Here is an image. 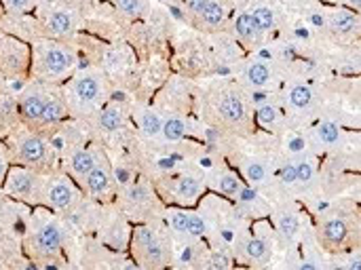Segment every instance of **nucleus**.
Wrapping results in <instances>:
<instances>
[{
  "label": "nucleus",
  "instance_id": "nucleus-1",
  "mask_svg": "<svg viewBox=\"0 0 361 270\" xmlns=\"http://www.w3.org/2000/svg\"><path fill=\"white\" fill-rule=\"evenodd\" d=\"M76 66L74 51L57 40H36L32 44V63L30 70L40 80L57 82L70 76Z\"/></svg>",
  "mask_w": 361,
  "mask_h": 270
},
{
  "label": "nucleus",
  "instance_id": "nucleus-2",
  "mask_svg": "<svg viewBox=\"0 0 361 270\" xmlns=\"http://www.w3.org/2000/svg\"><path fill=\"white\" fill-rule=\"evenodd\" d=\"M2 188L8 197L23 201V203H32L38 205L42 203V188H44V178L40 176V171L30 169V167H8L6 178L2 182Z\"/></svg>",
  "mask_w": 361,
  "mask_h": 270
},
{
  "label": "nucleus",
  "instance_id": "nucleus-3",
  "mask_svg": "<svg viewBox=\"0 0 361 270\" xmlns=\"http://www.w3.org/2000/svg\"><path fill=\"white\" fill-rule=\"evenodd\" d=\"M30 63L32 49L23 40L0 32V70L6 76H25L30 72Z\"/></svg>",
  "mask_w": 361,
  "mask_h": 270
},
{
  "label": "nucleus",
  "instance_id": "nucleus-4",
  "mask_svg": "<svg viewBox=\"0 0 361 270\" xmlns=\"http://www.w3.org/2000/svg\"><path fill=\"white\" fill-rule=\"evenodd\" d=\"M15 154H17V159H19V163L23 167L36 169V171L47 169L51 165V159H53V152H51L49 144L36 133L19 135L17 144H15Z\"/></svg>",
  "mask_w": 361,
  "mask_h": 270
},
{
  "label": "nucleus",
  "instance_id": "nucleus-5",
  "mask_svg": "<svg viewBox=\"0 0 361 270\" xmlns=\"http://www.w3.org/2000/svg\"><path fill=\"white\" fill-rule=\"evenodd\" d=\"M63 239L66 233L61 228V224L53 218L47 216L42 220H38L34 224V233H32V247L38 256H55L59 254V250L63 247Z\"/></svg>",
  "mask_w": 361,
  "mask_h": 270
},
{
  "label": "nucleus",
  "instance_id": "nucleus-6",
  "mask_svg": "<svg viewBox=\"0 0 361 270\" xmlns=\"http://www.w3.org/2000/svg\"><path fill=\"white\" fill-rule=\"evenodd\" d=\"M78 201V188L68 176H53L44 180L42 188V203L51 209L63 211L70 209Z\"/></svg>",
  "mask_w": 361,
  "mask_h": 270
},
{
  "label": "nucleus",
  "instance_id": "nucleus-7",
  "mask_svg": "<svg viewBox=\"0 0 361 270\" xmlns=\"http://www.w3.org/2000/svg\"><path fill=\"white\" fill-rule=\"evenodd\" d=\"M133 256H137L142 266H163L165 264V247L157 239V235L150 228H135L133 233Z\"/></svg>",
  "mask_w": 361,
  "mask_h": 270
},
{
  "label": "nucleus",
  "instance_id": "nucleus-8",
  "mask_svg": "<svg viewBox=\"0 0 361 270\" xmlns=\"http://www.w3.org/2000/svg\"><path fill=\"white\" fill-rule=\"evenodd\" d=\"M104 91H106L104 80H102V76L95 74V72H80V74L74 76L72 82H70V95H72L74 102H76L78 106H82V108H85V106L91 108V106L99 104L102 97H104Z\"/></svg>",
  "mask_w": 361,
  "mask_h": 270
},
{
  "label": "nucleus",
  "instance_id": "nucleus-9",
  "mask_svg": "<svg viewBox=\"0 0 361 270\" xmlns=\"http://www.w3.org/2000/svg\"><path fill=\"white\" fill-rule=\"evenodd\" d=\"M42 21L55 36H72L76 30V15L66 4H49L42 13Z\"/></svg>",
  "mask_w": 361,
  "mask_h": 270
},
{
  "label": "nucleus",
  "instance_id": "nucleus-10",
  "mask_svg": "<svg viewBox=\"0 0 361 270\" xmlns=\"http://www.w3.org/2000/svg\"><path fill=\"white\" fill-rule=\"evenodd\" d=\"M44 102H47V95L32 89V91H25L19 102H17V108H19V118L27 125H42V112H44Z\"/></svg>",
  "mask_w": 361,
  "mask_h": 270
},
{
  "label": "nucleus",
  "instance_id": "nucleus-11",
  "mask_svg": "<svg viewBox=\"0 0 361 270\" xmlns=\"http://www.w3.org/2000/svg\"><path fill=\"white\" fill-rule=\"evenodd\" d=\"M82 184H85V190H87L91 197H95V199H106V197L110 195V190H112V178H110V171H108L106 163H102V161L97 159L95 167L89 171V176L85 178Z\"/></svg>",
  "mask_w": 361,
  "mask_h": 270
},
{
  "label": "nucleus",
  "instance_id": "nucleus-12",
  "mask_svg": "<svg viewBox=\"0 0 361 270\" xmlns=\"http://www.w3.org/2000/svg\"><path fill=\"white\" fill-rule=\"evenodd\" d=\"M97 157L87 150V148H78L70 154V173L72 178H76L78 182H85V178L89 176V171L95 167Z\"/></svg>",
  "mask_w": 361,
  "mask_h": 270
},
{
  "label": "nucleus",
  "instance_id": "nucleus-13",
  "mask_svg": "<svg viewBox=\"0 0 361 270\" xmlns=\"http://www.w3.org/2000/svg\"><path fill=\"white\" fill-rule=\"evenodd\" d=\"M220 114H222L224 121H228V123H243L245 116H247L245 102H243L237 93H228V95H224L222 102H220Z\"/></svg>",
  "mask_w": 361,
  "mask_h": 270
},
{
  "label": "nucleus",
  "instance_id": "nucleus-14",
  "mask_svg": "<svg viewBox=\"0 0 361 270\" xmlns=\"http://www.w3.org/2000/svg\"><path fill=\"white\" fill-rule=\"evenodd\" d=\"M66 114H68L66 104L59 97H55V95H47L44 112H42V125H55V123L63 121Z\"/></svg>",
  "mask_w": 361,
  "mask_h": 270
},
{
  "label": "nucleus",
  "instance_id": "nucleus-15",
  "mask_svg": "<svg viewBox=\"0 0 361 270\" xmlns=\"http://www.w3.org/2000/svg\"><path fill=\"white\" fill-rule=\"evenodd\" d=\"M322 235H324V241L328 243V245H341L345 239H347V224L343 222V220H338V218H334V220H328L326 224H324V231H322Z\"/></svg>",
  "mask_w": 361,
  "mask_h": 270
},
{
  "label": "nucleus",
  "instance_id": "nucleus-16",
  "mask_svg": "<svg viewBox=\"0 0 361 270\" xmlns=\"http://www.w3.org/2000/svg\"><path fill=\"white\" fill-rule=\"evenodd\" d=\"M201 17L207 25H220L224 21V15H226V8L222 2L218 0H205L203 6H201Z\"/></svg>",
  "mask_w": 361,
  "mask_h": 270
},
{
  "label": "nucleus",
  "instance_id": "nucleus-17",
  "mask_svg": "<svg viewBox=\"0 0 361 270\" xmlns=\"http://www.w3.org/2000/svg\"><path fill=\"white\" fill-rule=\"evenodd\" d=\"M245 78L252 87H264L271 80V70L262 61H252L245 70Z\"/></svg>",
  "mask_w": 361,
  "mask_h": 270
},
{
  "label": "nucleus",
  "instance_id": "nucleus-18",
  "mask_svg": "<svg viewBox=\"0 0 361 270\" xmlns=\"http://www.w3.org/2000/svg\"><path fill=\"white\" fill-rule=\"evenodd\" d=\"M313 104V91L307 85H296L290 91V106L296 110H307Z\"/></svg>",
  "mask_w": 361,
  "mask_h": 270
},
{
  "label": "nucleus",
  "instance_id": "nucleus-19",
  "mask_svg": "<svg viewBox=\"0 0 361 270\" xmlns=\"http://www.w3.org/2000/svg\"><path fill=\"white\" fill-rule=\"evenodd\" d=\"M235 32L243 42H254L256 36H258V27L254 25L252 15H239L237 21H235Z\"/></svg>",
  "mask_w": 361,
  "mask_h": 270
},
{
  "label": "nucleus",
  "instance_id": "nucleus-20",
  "mask_svg": "<svg viewBox=\"0 0 361 270\" xmlns=\"http://www.w3.org/2000/svg\"><path fill=\"white\" fill-rule=\"evenodd\" d=\"M99 127L106 129V131H116L121 125H123V112L116 108V106H106L102 112H99Z\"/></svg>",
  "mask_w": 361,
  "mask_h": 270
},
{
  "label": "nucleus",
  "instance_id": "nucleus-21",
  "mask_svg": "<svg viewBox=\"0 0 361 270\" xmlns=\"http://www.w3.org/2000/svg\"><path fill=\"white\" fill-rule=\"evenodd\" d=\"M161 133H163V137H165V140H169V142H178V140H182V137H184V133H186V125H184V121H182V118L171 116V118H167V121L163 123Z\"/></svg>",
  "mask_w": 361,
  "mask_h": 270
},
{
  "label": "nucleus",
  "instance_id": "nucleus-22",
  "mask_svg": "<svg viewBox=\"0 0 361 270\" xmlns=\"http://www.w3.org/2000/svg\"><path fill=\"white\" fill-rule=\"evenodd\" d=\"M245 254H247V258H250V260H254L256 264H264V262L271 258V252H269L267 243H264V241H260V239H252V241H247V245H245Z\"/></svg>",
  "mask_w": 361,
  "mask_h": 270
},
{
  "label": "nucleus",
  "instance_id": "nucleus-23",
  "mask_svg": "<svg viewBox=\"0 0 361 270\" xmlns=\"http://www.w3.org/2000/svg\"><path fill=\"white\" fill-rule=\"evenodd\" d=\"M332 25H334L336 32L349 34V32L357 25V17H355L353 13H349V11H338V13H334V17H332Z\"/></svg>",
  "mask_w": 361,
  "mask_h": 270
},
{
  "label": "nucleus",
  "instance_id": "nucleus-24",
  "mask_svg": "<svg viewBox=\"0 0 361 270\" xmlns=\"http://www.w3.org/2000/svg\"><path fill=\"white\" fill-rule=\"evenodd\" d=\"M161 129H163L161 116H159L157 112H152V110H146V112L142 114V131H144V135L154 137V135L161 133Z\"/></svg>",
  "mask_w": 361,
  "mask_h": 270
},
{
  "label": "nucleus",
  "instance_id": "nucleus-25",
  "mask_svg": "<svg viewBox=\"0 0 361 270\" xmlns=\"http://www.w3.org/2000/svg\"><path fill=\"white\" fill-rule=\"evenodd\" d=\"M201 195V184L195 178H182L178 184V197L182 201H195Z\"/></svg>",
  "mask_w": 361,
  "mask_h": 270
},
{
  "label": "nucleus",
  "instance_id": "nucleus-26",
  "mask_svg": "<svg viewBox=\"0 0 361 270\" xmlns=\"http://www.w3.org/2000/svg\"><path fill=\"white\" fill-rule=\"evenodd\" d=\"M252 19H254V25L258 27V32H267V30H273L275 25V15L271 8L267 6H260L252 13Z\"/></svg>",
  "mask_w": 361,
  "mask_h": 270
},
{
  "label": "nucleus",
  "instance_id": "nucleus-27",
  "mask_svg": "<svg viewBox=\"0 0 361 270\" xmlns=\"http://www.w3.org/2000/svg\"><path fill=\"white\" fill-rule=\"evenodd\" d=\"M317 135H319V140L326 144V146H334L338 140H341V131H338V127L334 125V123H322L319 127H317Z\"/></svg>",
  "mask_w": 361,
  "mask_h": 270
},
{
  "label": "nucleus",
  "instance_id": "nucleus-28",
  "mask_svg": "<svg viewBox=\"0 0 361 270\" xmlns=\"http://www.w3.org/2000/svg\"><path fill=\"white\" fill-rule=\"evenodd\" d=\"M218 188H220V192H224V195H228V197H235V195L241 192V182L237 180V176L224 173V176L218 180Z\"/></svg>",
  "mask_w": 361,
  "mask_h": 270
},
{
  "label": "nucleus",
  "instance_id": "nucleus-29",
  "mask_svg": "<svg viewBox=\"0 0 361 270\" xmlns=\"http://www.w3.org/2000/svg\"><path fill=\"white\" fill-rule=\"evenodd\" d=\"M2 6L8 11V13H15V15H21V13H30L32 8H36L38 0H0Z\"/></svg>",
  "mask_w": 361,
  "mask_h": 270
},
{
  "label": "nucleus",
  "instance_id": "nucleus-30",
  "mask_svg": "<svg viewBox=\"0 0 361 270\" xmlns=\"http://www.w3.org/2000/svg\"><path fill=\"white\" fill-rule=\"evenodd\" d=\"M186 233L190 237H203L205 235V222H203V218L197 216V214H188V228H186Z\"/></svg>",
  "mask_w": 361,
  "mask_h": 270
},
{
  "label": "nucleus",
  "instance_id": "nucleus-31",
  "mask_svg": "<svg viewBox=\"0 0 361 270\" xmlns=\"http://www.w3.org/2000/svg\"><path fill=\"white\" fill-rule=\"evenodd\" d=\"M256 118H258V123H260V125H264V127H273V125L277 123V110H275L273 106H262V108L258 110Z\"/></svg>",
  "mask_w": 361,
  "mask_h": 270
},
{
  "label": "nucleus",
  "instance_id": "nucleus-32",
  "mask_svg": "<svg viewBox=\"0 0 361 270\" xmlns=\"http://www.w3.org/2000/svg\"><path fill=\"white\" fill-rule=\"evenodd\" d=\"M245 176H247V180H250L252 184H258V182H262V180L267 178V169H264L262 163H250V165L245 167Z\"/></svg>",
  "mask_w": 361,
  "mask_h": 270
},
{
  "label": "nucleus",
  "instance_id": "nucleus-33",
  "mask_svg": "<svg viewBox=\"0 0 361 270\" xmlns=\"http://www.w3.org/2000/svg\"><path fill=\"white\" fill-rule=\"evenodd\" d=\"M169 224L173 226V231H178V233H186V228H188V214L171 211V214H169Z\"/></svg>",
  "mask_w": 361,
  "mask_h": 270
},
{
  "label": "nucleus",
  "instance_id": "nucleus-34",
  "mask_svg": "<svg viewBox=\"0 0 361 270\" xmlns=\"http://www.w3.org/2000/svg\"><path fill=\"white\" fill-rule=\"evenodd\" d=\"M311 178H313V167H311V163H298L296 165V182H311Z\"/></svg>",
  "mask_w": 361,
  "mask_h": 270
},
{
  "label": "nucleus",
  "instance_id": "nucleus-35",
  "mask_svg": "<svg viewBox=\"0 0 361 270\" xmlns=\"http://www.w3.org/2000/svg\"><path fill=\"white\" fill-rule=\"evenodd\" d=\"M116 2H118V8L127 15H140V11H142L140 0H116Z\"/></svg>",
  "mask_w": 361,
  "mask_h": 270
},
{
  "label": "nucleus",
  "instance_id": "nucleus-36",
  "mask_svg": "<svg viewBox=\"0 0 361 270\" xmlns=\"http://www.w3.org/2000/svg\"><path fill=\"white\" fill-rule=\"evenodd\" d=\"M279 226H281L283 235H288V237H292V235L296 233V220H294L292 216H281Z\"/></svg>",
  "mask_w": 361,
  "mask_h": 270
},
{
  "label": "nucleus",
  "instance_id": "nucleus-37",
  "mask_svg": "<svg viewBox=\"0 0 361 270\" xmlns=\"http://www.w3.org/2000/svg\"><path fill=\"white\" fill-rule=\"evenodd\" d=\"M281 178H283V182H288V184H294V182H296V165L288 163V165L281 169Z\"/></svg>",
  "mask_w": 361,
  "mask_h": 270
},
{
  "label": "nucleus",
  "instance_id": "nucleus-38",
  "mask_svg": "<svg viewBox=\"0 0 361 270\" xmlns=\"http://www.w3.org/2000/svg\"><path fill=\"white\" fill-rule=\"evenodd\" d=\"M6 171H8V163H6L4 154L0 152V186H2V182H4V178H6Z\"/></svg>",
  "mask_w": 361,
  "mask_h": 270
},
{
  "label": "nucleus",
  "instance_id": "nucleus-39",
  "mask_svg": "<svg viewBox=\"0 0 361 270\" xmlns=\"http://www.w3.org/2000/svg\"><path fill=\"white\" fill-rule=\"evenodd\" d=\"M212 264H214L216 269H226V266H228V260L216 254V256H214V262H212Z\"/></svg>",
  "mask_w": 361,
  "mask_h": 270
},
{
  "label": "nucleus",
  "instance_id": "nucleus-40",
  "mask_svg": "<svg viewBox=\"0 0 361 270\" xmlns=\"http://www.w3.org/2000/svg\"><path fill=\"white\" fill-rule=\"evenodd\" d=\"M349 2H351V4H353V6H355V8H357V6H360V0H349Z\"/></svg>",
  "mask_w": 361,
  "mask_h": 270
},
{
  "label": "nucleus",
  "instance_id": "nucleus-41",
  "mask_svg": "<svg viewBox=\"0 0 361 270\" xmlns=\"http://www.w3.org/2000/svg\"><path fill=\"white\" fill-rule=\"evenodd\" d=\"M78 2H93V0H78Z\"/></svg>",
  "mask_w": 361,
  "mask_h": 270
}]
</instances>
